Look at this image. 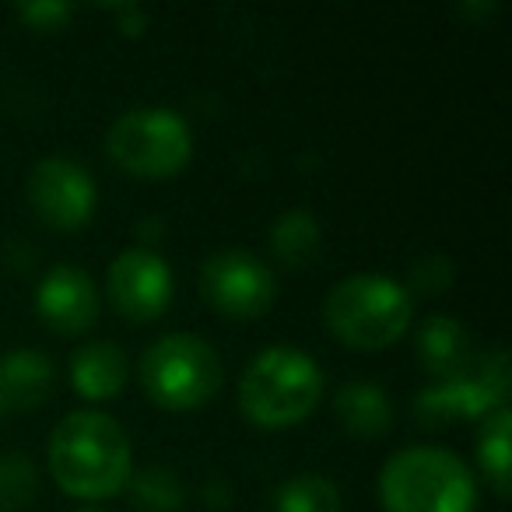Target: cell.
Instances as JSON below:
<instances>
[{
    "mask_svg": "<svg viewBox=\"0 0 512 512\" xmlns=\"http://www.w3.org/2000/svg\"><path fill=\"white\" fill-rule=\"evenodd\" d=\"M46 463L57 481L74 498H113L127 488L134 474V446L127 428L102 411H71L50 435Z\"/></svg>",
    "mask_w": 512,
    "mask_h": 512,
    "instance_id": "obj_1",
    "label": "cell"
},
{
    "mask_svg": "<svg viewBox=\"0 0 512 512\" xmlns=\"http://www.w3.org/2000/svg\"><path fill=\"white\" fill-rule=\"evenodd\" d=\"M323 369L309 351L274 344L249 358L239 379V407L256 428H292L316 411L323 397Z\"/></svg>",
    "mask_w": 512,
    "mask_h": 512,
    "instance_id": "obj_2",
    "label": "cell"
},
{
    "mask_svg": "<svg viewBox=\"0 0 512 512\" xmlns=\"http://www.w3.org/2000/svg\"><path fill=\"white\" fill-rule=\"evenodd\" d=\"M383 512H474L477 477L453 449L407 446L379 470Z\"/></svg>",
    "mask_w": 512,
    "mask_h": 512,
    "instance_id": "obj_3",
    "label": "cell"
},
{
    "mask_svg": "<svg viewBox=\"0 0 512 512\" xmlns=\"http://www.w3.org/2000/svg\"><path fill=\"white\" fill-rule=\"evenodd\" d=\"M327 330L358 351H383L411 330L414 302L404 281L390 274L362 271L337 281L323 299Z\"/></svg>",
    "mask_w": 512,
    "mask_h": 512,
    "instance_id": "obj_4",
    "label": "cell"
},
{
    "mask_svg": "<svg viewBox=\"0 0 512 512\" xmlns=\"http://www.w3.org/2000/svg\"><path fill=\"white\" fill-rule=\"evenodd\" d=\"M137 376L151 404L165 411H197L211 404L225 383V369H221V355L214 351V344L190 330L162 334L155 344H148Z\"/></svg>",
    "mask_w": 512,
    "mask_h": 512,
    "instance_id": "obj_5",
    "label": "cell"
},
{
    "mask_svg": "<svg viewBox=\"0 0 512 512\" xmlns=\"http://www.w3.org/2000/svg\"><path fill=\"white\" fill-rule=\"evenodd\" d=\"M106 155L127 176L165 179L176 176L193 158V130L169 106H137L116 116L106 130Z\"/></svg>",
    "mask_w": 512,
    "mask_h": 512,
    "instance_id": "obj_6",
    "label": "cell"
},
{
    "mask_svg": "<svg viewBox=\"0 0 512 512\" xmlns=\"http://www.w3.org/2000/svg\"><path fill=\"white\" fill-rule=\"evenodd\" d=\"M498 407H509V355L491 351L474 372L453 379H435L414 397V418L421 428H446L453 421L488 418Z\"/></svg>",
    "mask_w": 512,
    "mask_h": 512,
    "instance_id": "obj_7",
    "label": "cell"
},
{
    "mask_svg": "<svg viewBox=\"0 0 512 512\" xmlns=\"http://www.w3.org/2000/svg\"><path fill=\"white\" fill-rule=\"evenodd\" d=\"M200 295L221 316L260 320L278 299V278L253 249H218L200 264Z\"/></svg>",
    "mask_w": 512,
    "mask_h": 512,
    "instance_id": "obj_8",
    "label": "cell"
},
{
    "mask_svg": "<svg viewBox=\"0 0 512 512\" xmlns=\"http://www.w3.org/2000/svg\"><path fill=\"white\" fill-rule=\"evenodd\" d=\"M25 197L36 218L60 232H78L92 221L99 204V186L92 172L71 155H46L32 165L25 179Z\"/></svg>",
    "mask_w": 512,
    "mask_h": 512,
    "instance_id": "obj_9",
    "label": "cell"
},
{
    "mask_svg": "<svg viewBox=\"0 0 512 512\" xmlns=\"http://www.w3.org/2000/svg\"><path fill=\"white\" fill-rule=\"evenodd\" d=\"M176 295L172 267L155 246H130L106 271V299L123 320L148 323L169 309Z\"/></svg>",
    "mask_w": 512,
    "mask_h": 512,
    "instance_id": "obj_10",
    "label": "cell"
},
{
    "mask_svg": "<svg viewBox=\"0 0 512 512\" xmlns=\"http://www.w3.org/2000/svg\"><path fill=\"white\" fill-rule=\"evenodd\" d=\"M32 306H36V316L50 330L78 337L95 327L102 299L88 271H81L74 264H53L39 278L36 292H32Z\"/></svg>",
    "mask_w": 512,
    "mask_h": 512,
    "instance_id": "obj_11",
    "label": "cell"
},
{
    "mask_svg": "<svg viewBox=\"0 0 512 512\" xmlns=\"http://www.w3.org/2000/svg\"><path fill=\"white\" fill-rule=\"evenodd\" d=\"M57 386V365L39 348H15L0 355V404L4 411H36Z\"/></svg>",
    "mask_w": 512,
    "mask_h": 512,
    "instance_id": "obj_12",
    "label": "cell"
},
{
    "mask_svg": "<svg viewBox=\"0 0 512 512\" xmlns=\"http://www.w3.org/2000/svg\"><path fill=\"white\" fill-rule=\"evenodd\" d=\"M414 355L421 369L435 379L467 376L474 369V341L470 330L453 316H428L414 334Z\"/></svg>",
    "mask_w": 512,
    "mask_h": 512,
    "instance_id": "obj_13",
    "label": "cell"
},
{
    "mask_svg": "<svg viewBox=\"0 0 512 512\" xmlns=\"http://www.w3.org/2000/svg\"><path fill=\"white\" fill-rule=\"evenodd\" d=\"M67 372H71L74 393L92 400V404H99V400L120 397L123 386H127L130 365H127V355H123L120 344L88 341L71 355V369Z\"/></svg>",
    "mask_w": 512,
    "mask_h": 512,
    "instance_id": "obj_14",
    "label": "cell"
},
{
    "mask_svg": "<svg viewBox=\"0 0 512 512\" xmlns=\"http://www.w3.org/2000/svg\"><path fill=\"white\" fill-rule=\"evenodd\" d=\"M334 418L358 439H379L393 425V400L372 379H351L334 393Z\"/></svg>",
    "mask_w": 512,
    "mask_h": 512,
    "instance_id": "obj_15",
    "label": "cell"
},
{
    "mask_svg": "<svg viewBox=\"0 0 512 512\" xmlns=\"http://www.w3.org/2000/svg\"><path fill=\"white\" fill-rule=\"evenodd\" d=\"M323 228L320 218L306 207H292V211H281L271 225V249L281 264L302 267L309 264L316 253H320Z\"/></svg>",
    "mask_w": 512,
    "mask_h": 512,
    "instance_id": "obj_16",
    "label": "cell"
},
{
    "mask_svg": "<svg viewBox=\"0 0 512 512\" xmlns=\"http://www.w3.org/2000/svg\"><path fill=\"white\" fill-rule=\"evenodd\" d=\"M509 428L512 411L498 407L477 428V467L498 498H509Z\"/></svg>",
    "mask_w": 512,
    "mask_h": 512,
    "instance_id": "obj_17",
    "label": "cell"
},
{
    "mask_svg": "<svg viewBox=\"0 0 512 512\" xmlns=\"http://www.w3.org/2000/svg\"><path fill=\"white\" fill-rule=\"evenodd\" d=\"M127 488L141 512H179L186 502V491H183L179 474L169 467H162V463H151V467H144V470H134Z\"/></svg>",
    "mask_w": 512,
    "mask_h": 512,
    "instance_id": "obj_18",
    "label": "cell"
},
{
    "mask_svg": "<svg viewBox=\"0 0 512 512\" xmlns=\"http://www.w3.org/2000/svg\"><path fill=\"white\" fill-rule=\"evenodd\" d=\"M278 512H341V491L323 474H295L274 491Z\"/></svg>",
    "mask_w": 512,
    "mask_h": 512,
    "instance_id": "obj_19",
    "label": "cell"
},
{
    "mask_svg": "<svg viewBox=\"0 0 512 512\" xmlns=\"http://www.w3.org/2000/svg\"><path fill=\"white\" fill-rule=\"evenodd\" d=\"M39 495V467L29 453L0 456V512H22Z\"/></svg>",
    "mask_w": 512,
    "mask_h": 512,
    "instance_id": "obj_20",
    "label": "cell"
},
{
    "mask_svg": "<svg viewBox=\"0 0 512 512\" xmlns=\"http://www.w3.org/2000/svg\"><path fill=\"white\" fill-rule=\"evenodd\" d=\"M453 260L442 253H428L421 256L418 264L411 267V274H407V292H418V295H439L446 292L449 285H453Z\"/></svg>",
    "mask_w": 512,
    "mask_h": 512,
    "instance_id": "obj_21",
    "label": "cell"
},
{
    "mask_svg": "<svg viewBox=\"0 0 512 512\" xmlns=\"http://www.w3.org/2000/svg\"><path fill=\"white\" fill-rule=\"evenodd\" d=\"M74 15V4H60V0H36V4H18V18L32 29L53 32L60 25H67V18Z\"/></svg>",
    "mask_w": 512,
    "mask_h": 512,
    "instance_id": "obj_22",
    "label": "cell"
},
{
    "mask_svg": "<svg viewBox=\"0 0 512 512\" xmlns=\"http://www.w3.org/2000/svg\"><path fill=\"white\" fill-rule=\"evenodd\" d=\"M116 15V22H120V29L127 32V36H141L144 29H148V15H144V8H137V4H120V8H109Z\"/></svg>",
    "mask_w": 512,
    "mask_h": 512,
    "instance_id": "obj_23",
    "label": "cell"
},
{
    "mask_svg": "<svg viewBox=\"0 0 512 512\" xmlns=\"http://www.w3.org/2000/svg\"><path fill=\"white\" fill-rule=\"evenodd\" d=\"M204 498L211 502V509H225V505L232 502V488H228V484L221 481V477H214V481L204 488Z\"/></svg>",
    "mask_w": 512,
    "mask_h": 512,
    "instance_id": "obj_24",
    "label": "cell"
},
{
    "mask_svg": "<svg viewBox=\"0 0 512 512\" xmlns=\"http://www.w3.org/2000/svg\"><path fill=\"white\" fill-rule=\"evenodd\" d=\"M78 512H106V509H95V505H85V509H78Z\"/></svg>",
    "mask_w": 512,
    "mask_h": 512,
    "instance_id": "obj_25",
    "label": "cell"
},
{
    "mask_svg": "<svg viewBox=\"0 0 512 512\" xmlns=\"http://www.w3.org/2000/svg\"><path fill=\"white\" fill-rule=\"evenodd\" d=\"M0 414H4V404H0Z\"/></svg>",
    "mask_w": 512,
    "mask_h": 512,
    "instance_id": "obj_26",
    "label": "cell"
}]
</instances>
